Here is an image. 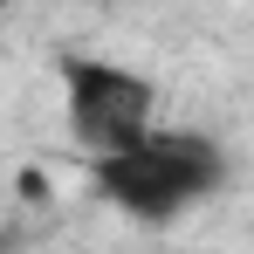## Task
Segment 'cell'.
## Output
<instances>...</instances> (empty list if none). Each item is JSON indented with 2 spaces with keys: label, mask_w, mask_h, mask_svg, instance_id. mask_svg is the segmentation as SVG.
Instances as JSON below:
<instances>
[{
  "label": "cell",
  "mask_w": 254,
  "mask_h": 254,
  "mask_svg": "<svg viewBox=\"0 0 254 254\" xmlns=\"http://www.w3.org/2000/svg\"><path fill=\"white\" fill-rule=\"evenodd\" d=\"M89 186L103 206H117L137 227H172L227 186V144L186 124H158L124 151L89 158Z\"/></svg>",
  "instance_id": "obj_1"
},
{
  "label": "cell",
  "mask_w": 254,
  "mask_h": 254,
  "mask_svg": "<svg viewBox=\"0 0 254 254\" xmlns=\"http://www.w3.org/2000/svg\"><path fill=\"white\" fill-rule=\"evenodd\" d=\"M62 110H69V137L89 158L124 151L144 130H158V89L137 76L130 62L110 55H62Z\"/></svg>",
  "instance_id": "obj_2"
},
{
  "label": "cell",
  "mask_w": 254,
  "mask_h": 254,
  "mask_svg": "<svg viewBox=\"0 0 254 254\" xmlns=\"http://www.w3.org/2000/svg\"><path fill=\"white\" fill-rule=\"evenodd\" d=\"M14 7H21V0H0V21H7V14H14Z\"/></svg>",
  "instance_id": "obj_3"
}]
</instances>
